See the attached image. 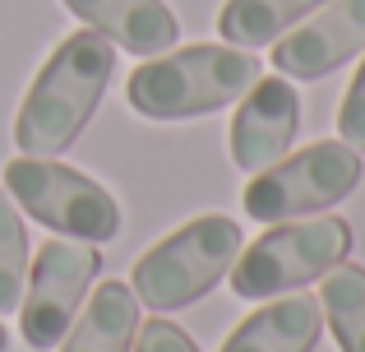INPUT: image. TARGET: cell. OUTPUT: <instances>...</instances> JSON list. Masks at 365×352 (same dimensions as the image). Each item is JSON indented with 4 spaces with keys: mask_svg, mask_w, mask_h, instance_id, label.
I'll return each instance as SVG.
<instances>
[{
    "mask_svg": "<svg viewBox=\"0 0 365 352\" xmlns=\"http://www.w3.org/2000/svg\"><path fill=\"white\" fill-rule=\"evenodd\" d=\"M116 74V46L93 28H79L37 70L24 107L14 116V144L28 158H56L88 130L102 93Z\"/></svg>",
    "mask_w": 365,
    "mask_h": 352,
    "instance_id": "6da1fadb",
    "label": "cell"
},
{
    "mask_svg": "<svg viewBox=\"0 0 365 352\" xmlns=\"http://www.w3.org/2000/svg\"><path fill=\"white\" fill-rule=\"evenodd\" d=\"M259 79V56L245 46H180L171 56H153L125 79V98L148 121H190L245 98Z\"/></svg>",
    "mask_w": 365,
    "mask_h": 352,
    "instance_id": "7a4b0ae2",
    "label": "cell"
},
{
    "mask_svg": "<svg viewBox=\"0 0 365 352\" xmlns=\"http://www.w3.org/2000/svg\"><path fill=\"white\" fill-rule=\"evenodd\" d=\"M241 227L222 213H204L195 223L167 232L153 251L139 255L130 273V292L148 311H180L217 288L241 255Z\"/></svg>",
    "mask_w": 365,
    "mask_h": 352,
    "instance_id": "3957f363",
    "label": "cell"
},
{
    "mask_svg": "<svg viewBox=\"0 0 365 352\" xmlns=\"http://www.w3.org/2000/svg\"><path fill=\"white\" fill-rule=\"evenodd\" d=\"M351 223L338 213L324 218H292V223H273L264 236L241 246L232 264V292L245 301H268L296 292L305 283L324 278L351 255Z\"/></svg>",
    "mask_w": 365,
    "mask_h": 352,
    "instance_id": "277c9868",
    "label": "cell"
},
{
    "mask_svg": "<svg viewBox=\"0 0 365 352\" xmlns=\"http://www.w3.org/2000/svg\"><path fill=\"white\" fill-rule=\"evenodd\" d=\"M5 195L24 208L33 223L51 227L74 241H111L120 232V204L107 186H98L93 176L74 172L51 158H9L5 163Z\"/></svg>",
    "mask_w": 365,
    "mask_h": 352,
    "instance_id": "5b68a950",
    "label": "cell"
},
{
    "mask_svg": "<svg viewBox=\"0 0 365 352\" xmlns=\"http://www.w3.org/2000/svg\"><path fill=\"white\" fill-rule=\"evenodd\" d=\"M361 154L342 139H319L310 149H296L282 163L250 176L241 204L255 223H292L305 213H324L329 204H342L361 186Z\"/></svg>",
    "mask_w": 365,
    "mask_h": 352,
    "instance_id": "8992f818",
    "label": "cell"
},
{
    "mask_svg": "<svg viewBox=\"0 0 365 352\" xmlns=\"http://www.w3.org/2000/svg\"><path fill=\"white\" fill-rule=\"evenodd\" d=\"M102 269V251L93 241H46L33 255L28 269V292L19 301V334L28 348L51 352L61 348V338L70 334L74 316H79L83 297H88L93 278Z\"/></svg>",
    "mask_w": 365,
    "mask_h": 352,
    "instance_id": "52a82bcc",
    "label": "cell"
},
{
    "mask_svg": "<svg viewBox=\"0 0 365 352\" xmlns=\"http://www.w3.org/2000/svg\"><path fill=\"white\" fill-rule=\"evenodd\" d=\"M365 51V0H329L305 24L277 37L273 65L282 79H324Z\"/></svg>",
    "mask_w": 365,
    "mask_h": 352,
    "instance_id": "ba28073f",
    "label": "cell"
},
{
    "mask_svg": "<svg viewBox=\"0 0 365 352\" xmlns=\"http://www.w3.org/2000/svg\"><path fill=\"white\" fill-rule=\"evenodd\" d=\"M296 130H301V98H296L292 79L259 74L232 116V163L250 176L282 163L292 154Z\"/></svg>",
    "mask_w": 365,
    "mask_h": 352,
    "instance_id": "9c48e42d",
    "label": "cell"
},
{
    "mask_svg": "<svg viewBox=\"0 0 365 352\" xmlns=\"http://www.w3.org/2000/svg\"><path fill=\"white\" fill-rule=\"evenodd\" d=\"M61 5L130 56H162L180 33L176 14L162 0H61Z\"/></svg>",
    "mask_w": 365,
    "mask_h": 352,
    "instance_id": "30bf717a",
    "label": "cell"
},
{
    "mask_svg": "<svg viewBox=\"0 0 365 352\" xmlns=\"http://www.w3.org/2000/svg\"><path fill=\"white\" fill-rule=\"evenodd\" d=\"M324 334V311L314 297H282L259 306L227 334L222 352H314Z\"/></svg>",
    "mask_w": 365,
    "mask_h": 352,
    "instance_id": "8fae6325",
    "label": "cell"
},
{
    "mask_svg": "<svg viewBox=\"0 0 365 352\" xmlns=\"http://www.w3.org/2000/svg\"><path fill=\"white\" fill-rule=\"evenodd\" d=\"M139 334V297L130 283L107 278L74 316V329L61 338V352H130Z\"/></svg>",
    "mask_w": 365,
    "mask_h": 352,
    "instance_id": "7c38bea8",
    "label": "cell"
},
{
    "mask_svg": "<svg viewBox=\"0 0 365 352\" xmlns=\"http://www.w3.org/2000/svg\"><path fill=\"white\" fill-rule=\"evenodd\" d=\"M324 5L329 0H227L217 14V33H222V42L255 51V46H268L282 33H292Z\"/></svg>",
    "mask_w": 365,
    "mask_h": 352,
    "instance_id": "4fadbf2b",
    "label": "cell"
},
{
    "mask_svg": "<svg viewBox=\"0 0 365 352\" xmlns=\"http://www.w3.org/2000/svg\"><path fill=\"white\" fill-rule=\"evenodd\" d=\"M319 311L342 352H365V269L361 264L342 260L338 269L324 273Z\"/></svg>",
    "mask_w": 365,
    "mask_h": 352,
    "instance_id": "5bb4252c",
    "label": "cell"
},
{
    "mask_svg": "<svg viewBox=\"0 0 365 352\" xmlns=\"http://www.w3.org/2000/svg\"><path fill=\"white\" fill-rule=\"evenodd\" d=\"M24 283H28V232L19 218V204L0 186V316L19 311Z\"/></svg>",
    "mask_w": 365,
    "mask_h": 352,
    "instance_id": "9a60e30c",
    "label": "cell"
},
{
    "mask_svg": "<svg viewBox=\"0 0 365 352\" xmlns=\"http://www.w3.org/2000/svg\"><path fill=\"white\" fill-rule=\"evenodd\" d=\"M338 135H342V144H351L356 154H365V61L356 65V74H351L347 93H342Z\"/></svg>",
    "mask_w": 365,
    "mask_h": 352,
    "instance_id": "2e32d148",
    "label": "cell"
},
{
    "mask_svg": "<svg viewBox=\"0 0 365 352\" xmlns=\"http://www.w3.org/2000/svg\"><path fill=\"white\" fill-rule=\"evenodd\" d=\"M130 352H199L195 338L185 334L180 325H171V320H143L139 334H134V348Z\"/></svg>",
    "mask_w": 365,
    "mask_h": 352,
    "instance_id": "e0dca14e",
    "label": "cell"
},
{
    "mask_svg": "<svg viewBox=\"0 0 365 352\" xmlns=\"http://www.w3.org/2000/svg\"><path fill=\"white\" fill-rule=\"evenodd\" d=\"M9 348V334H5V325H0V352H5Z\"/></svg>",
    "mask_w": 365,
    "mask_h": 352,
    "instance_id": "ac0fdd59",
    "label": "cell"
}]
</instances>
